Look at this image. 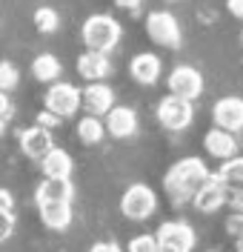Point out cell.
Segmentation results:
<instances>
[{"label": "cell", "instance_id": "obj_1", "mask_svg": "<svg viewBox=\"0 0 243 252\" xmlns=\"http://www.w3.org/2000/svg\"><path fill=\"white\" fill-rule=\"evenodd\" d=\"M209 169H206V163L200 160V158H183L178 160L166 178H163V189H166V195L172 198V204H189L194 198V192L203 187L206 181H209Z\"/></svg>", "mask_w": 243, "mask_h": 252}, {"label": "cell", "instance_id": "obj_2", "mask_svg": "<svg viewBox=\"0 0 243 252\" xmlns=\"http://www.w3.org/2000/svg\"><path fill=\"white\" fill-rule=\"evenodd\" d=\"M81 37L86 49L92 52H112L117 43H120V23L109 15H92L81 29Z\"/></svg>", "mask_w": 243, "mask_h": 252}, {"label": "cell", "instance_id": "obj_3", "mask_svg": "<svg viewBox=\"0 0 243 252\" xmlns=\"http://www.w3.org/2000/svg\"><path fill=\"white\" fill-rule=\"evenodd\" d=\"M155 209H158V195H155V189L146 187V184H132L123 192V198H120V212L129 220L152 218Z\"/></svg>", "mask_w": 243, "mask_h": 252}, {"label": "cell", "instance_id": "obj_4", "mask_svg": "<svg viewBox=\"0 0 243 252\" xmlns=\"http://www.w3.org/2000/svg\"><path fill=\"white\" fill-rule=\"evenodd\" d=\"M81 106H83V97H81V89H78V86L63 83V80L49 83V89H46V109L54 112L60 121L75 118Z\"/></svg>", "mask_w": 243, "mask_h": 252}, {"label": "cell", "instance_id": "obj_5", "mask_svg": "<svg viewBox=\"0 0 243 252\" xmlns=\"http://www.w3.org/2000/svg\"><path fill=\"white\" fill-rule=\"evenodd\" d=\"M146 34L152 37V43L166 46V49H178L183 43L180 23L172 12H152L146 17Z\"/></svg>", "mask_w": 243, "mask_h": 252}, {"label": "cell", "instance_id": "obj_6", "mask_svg": "<svg viewBox=\"0 0 243 252\" xmlns=\"http://www.w3.org/2000/svg\"><path fill=\"white\" fill-rule=\"evenodd\" d=\"M194 118V109H192V100L186 97H178V94H166L158 106V121L161 126H166L169 132H183L186 126L192 124Z\"/></svg>", "mask_w": 243, "mask_h": 252}, {"label": "cell", "instance_id": "obj_7", "mask_svg": "<svg viewBox=\"0 0 243 252\" xmlns=\"http://www.w3.org/2000/svg\"><path fill=\"white\" fill-rule=\"evenodd\" d=\"M155 238H158L161 247H169V250H178V252L194 250V229L186 220H166V223H161Z\"/></svg>", "mask_w": 243, "mask_h": 252}, {"label": "cell", "instance_id": "obj_8", "mask_svg": "<svg viewBox=\"0 0 243 252\" xmlns=\"http://www.w3.org/2000/svg\"><path fill=\"white\" fill-rule=\"evenodd\" d=\"M169 92L178 94V97H186V100H197L203 94V75L194 69V66H178L172 69L169 75Z\"/></svg>", "mask_w": 243, "mask_h": 252}, {"label": "cell", "instance_id": "obj_9", "mask_svg": "<svg viewBox=\"0 0 243 252\" xmlns=\"http://www.w3.org/2000/svg\"><path fill=\"white\" fill-rule=\"evenodd\" d=\"M226 201H229V192H226V187L220 184L217 175H209V181L197 189L194 198H192L194 209H197V212H206V215H209V212H217Z\"/></svg>", "mask_w": 243, "mask_h": 252}, {"label": "cell", "instance_id": "obj_10", "mask_svg": "<svg viewBox=\"0 0 243 252\" xmlns=\"http://www.w3.org/2000/svg\"><path fill=\"white\" fill-rule=\"evenodd\" d=\"M103 126L112 138H132L137 132V112L132 106H112V109L103 115Z\"/></svg>", "mask_w": 243, "mask_h": 252}, {"label": "cell", "instance_id": "obj_11", "mask_svg": "<svg viewBox=\"0 0 243 252\" xmlns=\"http://www.w3.org/2000/svg\"><path fill=\"white\" fill-rule=\"evenodd\" d=\"M81 97H83V109H86V115H97V118H103V115L114 106L112 86H109V83H103V80L89 83V86L81 92Z\"/></svg>", "mask_w": 243, "mask_h": 252}, {"label": "cell", "instance_id": "obj_12", "mask_svg": "<svg viewBox=\"0 0 243 252\" xmlns=\"http://www.w3.org/2000/svg\"><path fill=\"white\" fill-rule=\"evenodd\" d=\"M112 61H109V55L106 52H92V49H86L81 58H78V75L83 80H89V83H95V80H106L112 75Z\"/></svg>", "mask_w": 243, "mask_h": 252}, {"label": "cell", "instance_id": "obj_13", "mask_svg": "<svg viewBox=\"0 0 243 252\" xmlns=\"http://www.w3.org/2000/svg\"><path fill=\"white\" fill-rule=\"evenodd\" d=\"M215 126L229 129V132H241L243 129V97H220L212 109Z\"/></svg>", "mask_w": 243, "mask_h": 252}, {"label": "cell", "instance_id": "obj_14", "mask_svg": "<svg viewBox=\"0 0 243 252\" xmlns=\"http://www.w3.org/2000/svg\"><path fill=\"white\" fill-rule=\"evenodd\" d=\"M54 146L52 141V132H49L46 126H29L26 132H20V149H23V155L32 158V160H43L46 152Z\"/></svg>", "mask_w": 243, "mask_h": 252}, {"label": "cell", "instance_id": "obj_15", "mask_svg": "<svg viewBox=\"0 0 243 252\" xmlns=\"http://www.w3.org/2000/svg\"><path fill=\"white\" fill-rule=\"evenodd\" d=\"M203 146H206V152H209L212 158H217V160H229V158L238 155V141H235V132L220 129V126H215V129H209V132H206Z\"/></svg>", "mask_w": 243, "mask_h": 252}, {"label": "cell", "instance_id": "obj_16", "mask_svg": "<svg viewBox=\"0 0 243 252\" xmlns=\"http://www.w3.org/2000/svg\"><path fill=\"white\" fill-rule=\"evenodd\" d=\"M40 220L49 229H66L72 223V201H37Z\"/></svg>", "mask_w": 243, "mask_h": 252}, {"label": "cell", "instance_id": "obj_17", "mask_svg": "<svg viewBox=\"0 0 243 252\" xmlns=\"http://www.w3.org/2000/svg\"><path fill=\"white\" fill-rule=\"evenodd\" d=\"M161 58L158 55H152V52H143V55H135L129 63V72L132 78L137 80V83H143V86H152V83H158L161 78Z\"/></svg>", "mask_w": 243, "mask_h": 252}, {"label": "cell", "instance_id": "obj_18", "mask_svg": "<svg viewBox=\"0 0 243 252\" xmlns=\"http://www.w3.org/2000/svg\"><path fill=\"white\" fill-rule=\"evenodd\" d=\"M40 166H43V175H46V178H72L75 160H72V155H69L66 149L52 146L46 152V158L40 160Z\"/></svg>", "mask_w": 243, "mask_h": 252}, {"label": "cell", "instance_id": "obj_19", "mask_svg": "<svg viewBox=\"0 0 243 252\" xmlns=\"http://www.w3.org/2000/svg\"><path fill=\"white\" fill-rule=\"evenodd\" d=\"M75 189L69 178H43V184L34 192V204L37 201H72Z\"/></svg>", "mask_w": 243, "mask_h": 252}, {"label": "cell", "instance_id": "obj_20", "mask_svg": "<svg viewBox=\"0 0 243 252\" xmlns=\"http://www.w3.org/2000/svg\"><path fill=\"white\" fill-rule=\"evenodd\" d=\"M60 72H63L60 61H57L54 55H49V52L37 55L32 61V75H34V80H40V83H54V80L60 78Z\"/></svg>", "mask_w": 243, "mask_h": 252}, {"label": "cell", "instance_id": "obj_21", "mask_svg": "<svg viewBox=\"0 0 243 252\" xmlns=\"http://www.w3.org/2000/svg\"><path fill=\"white\" fill-rule=\"evenodd\" d=\"M217 178H220V184L226 187V192H241L243 189V158H229L223 160V166L217 169Z\"/></svg>", "mask_w": 243, "mask_h": 252}, {"label": "cell", "instance_id": "obj_22", "mask_svg": "<svg viewBox=\"0 0 243 252\" xmlns=\"http://www.w3.org/2000/svg\"><path fill=\"white\" fill-rule=\"evenodd\" d=\"M103 135H106V126H103V121H100L97 115H86V118H81V124H78V138H81V143L95 146V143L103 141Z\"/></svg>", "mask_w": 243, "mask_h": 252}, {"label": "cell", "instance_id": "obj_23", "mask_svg": "<svg viewBox=\"0 0 243 252\" xmlns=\"http://www.w3.org/2000/svg\"><path fill=\"white\" fill-rule=\"evenodd\" d=\"M60 26V17L54 9H49V6H40L37 12H34V29L40 32V34H52V32H57Z\"/></svg>", "mask_w": 243, "mask_h": 252}, {"label": "cell", "instance_id": "obj_24", "mask_svg": "<svg viewBox=\"0 0 243 252\" xmlns=\"http://www.w3.org/2000/svg\"><path fill=\"white\" fill-rule=\"evenodd\" d=\"M126 252H161V244L155 235H135L129 241Z\"/></svg>", "mask_w": 243, "mask_h": 252}, {"label": "cell", "instance_id": "obj_25", "mask_svg": "<svg viewBox=\"0 0 243 252\" xmlns=\"http://www.w3.org/2000/svg\"><path fill=\"white\" fill-rule=\"evenodd\" d=\"M17 80H20V75H17V69L12 66V63H0V92H12L17 86Z\"/></svg>", "mask_w": 243, "mask_h": 252}, {"label": "cell", "instance_id": "obj_26", "mask_svg": "<svg viewBox=\"0 0 243 252\" xmlns=\"http://www.w3.org/2000/svg\"><path fill=\"white\" fill-rule=\"evenodd\" d=\"M12 232H15V209L0 206V244H3V241H9Z\"/></svg>", "mask_w": 243, "mask_h": 252}, {"label": "cell", "instance_id": "obj_27", "mask_svg": "<svg viewBox=\"0 0 243 252\" xmlns=\"http://www.w3.org/2000/svg\"><path fill=\"white\" fill-rule=\"evenodd\" d=\"M12 112H15V106H12V97H9V92H0V121L6 124V121L12 118Z\"/></svg>", "mask_w": 243, "mask_h": 252}, {"label": "cell", "instance_id": "obj_28", "mask_svg": "<svg viewBox=\"0 0 243 252\" xmlns=\"http://www.w3.org/2000/svg\"><path fill=\"white\" fill-rule=\"evenodd\" d=\"M37 124H40V126H46V129H52V126H57V124H60V118H57L54 112L43 109L40 115H37Z\"/></svg>", "mask_w": 243, "mask_h": 252}, {"label": "cell", "instance_id": "obj_29", "mask_svg": "<svg viewBox=\"0 0 243 252\" xmlns=\"http://www.w3.org/2000/svg\"><path fill=\"white\" fill-rule=\"evenodd\" d=\"M226 229L232 232V235H238V232H241V229H243V212H235V215L226 220Z\"/></svg>", "mask_w": 243, "mask_h": 252}, {"label": "cell", "instance_id": "obj_30", "mask_svg": "<svg viewBox=\"0 0 243 252\" xmlns=\"http://www.w3.org/2000/svg\"><path fill=\"white\" fill-rule=\"evenodd\" d=\"M89 252H123V250L117 244H112V241H103V244H95Z\"/></svg>", "mask_w": 243, "mask_h": 252}, {"label": "cell", "instance_id": "obj_31", "mask_svg": "<svg viewBox=\"0 0 243 252\" xmlns=\"http://www.w3.org/2000/svg\"><path fill=\"white\" fill-rule=\"evenodd\" d=\"M229 204L235 206V212H243V189H241V192H232V195H229Z\"/></svg>", "mask_w": 243, "mask_h": 252}, {"label": "cell", "instance_id": "obj_32", "mask_svg": "<svg viewBox=\"0 0 243 252\" xmlns=\"http://www.w3.org/2000/svg\"><path fill=\"white\" fill-rule=\"evenodd\" d=\"M226 6H229V12H232V15L243 20V0H226Z\"/></svg>", "mask_w": 243, "mask_h": 252}, {"label": "cell", "instance_id": "obj_33", "mask_svg": "<svg viewBox=\"0 0 243 252\" xmlns=\"http://www.w3.org/2000/svg\"><path fill=\"white\" fill-rule=\"evenodd\" d=\"M0 206H9V209H15V201H12V195H9L6 189H0Z\"/></svg>", "mask_w": 243, "mask_h": 252}, {"label": "cell", "instance_id": "obj_34", "mask_svg": "<svg viewBox=\"0 0 243 252\" xmlns=\"http://www.w3.org/2000/svg\"><path fill=\"white\" fill-rule=\"evenodd\" d=\"M114 3H117L120 9H137V6H140L143 0H114Z\"/></svg>", "mask_w": 243, "mask_h": 252}, {"label": "cell", "instance_id": "obj_35", "mask_svg": "<svg viewBox=\"0 0 243 252\" xmlns=\"http://www.w3.org/2000/svg\"><path fill=\"white\" fill-rule=\"evenodd\" d=\"M235 238H238V241H235V247H238V252H243V229H241V232H238Z\"/></svg>", "mask_w": 243, "mask_h": 252}, {"label": "cell", "instance_id": "obj_36", "mask_svg": "<svg viewBox=\"0 0 243 252\" xmlns=\"http://www.w3.org/2000/svg\"><path fill=\"white\" fill-rule=\"evenodd\" d=\"M161 252H178V250H169V247H161Z\"/></svg>", "mask_w": 243, "mask_h": 252}, {"label": "cell", "instance_id": "obj_37", "mask_svg": "<svg viewBox=\"0 0 243 252\" xmlns=\"http://www.w3.org/2000/svg\"><path fill=\"white\" fill-rule=\"evenodd\" d=\"M3 129H6V124H3V121H0V138H3Z\"/></svg>", "mask_w": 243, "mask_h": 252}, {"label": "cell", "instance_id": "obj_38", "mask_svg": "<svg viewBox=\"0 0 243 252\" xmlns=\"http://www.w3.org/2000/svg\"><path fill=\"white\" fill-rule=\"evenodd\" d=\"M241 37H243V32H241Z\"/></svg>", "mask_w": 243, "mask_h": 252}]
</instances>
